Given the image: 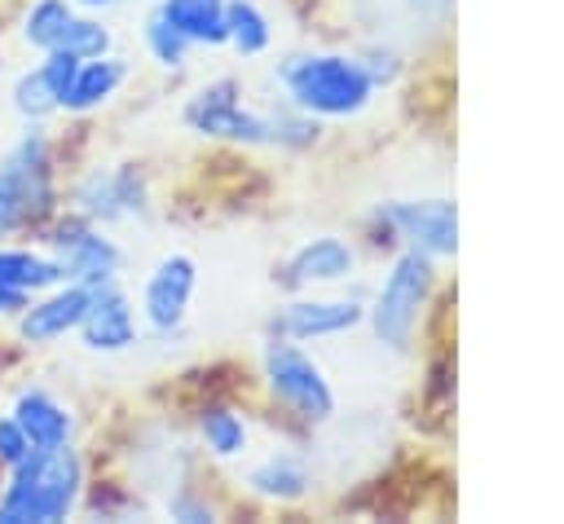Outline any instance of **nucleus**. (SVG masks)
<instances>
[{
	"mask_svg": "<svg viewBox=\"0 0 564 524\" xmlns=\"http://www.w3.org/2000/svg\"><path fill=\"white\" fill-rule=\"evenodd\" d=\"M357 269V247L339 233H317L308 242H300L286 264H282V282L291 291H308V286H335L348 282Z\"/></svg>",
	"mask_w": 564,
	"mask_h": 524,
	"instance_id": "14",
	"label": "nucleus"
},
{
	"mask_svg": "<svg viewBox=\"0 0 564 524\" xmlns=\"http://www.w3.org/2000/svg\"><path fill=\"white\" fill-rule=\"evenodd\" d=\"M361 321H366V304L352 295H344V299H291L273 317V335L317 343V339H339V335L357 330Z\"/></svg>",
	"mask_w": 564,
	"mask_h": 524,
	"instance_id": "13",
	"label": "nucleus"
},
{
	"mask_svg": "<svg viewBox=\"0 0 564 524\" xmlns=\"http://www.w3.org/2000/svg\"><path fill=\"white\" fill-rule=\"evenodd\" d=\"M70 18H75V4L70 0H31L26 13H22V44H31L40 53L57 48Z\"/></svg>",
	"mask_w": 564,
	"mask_h": 524,
	"instance_id": "22",
	"label": "nucleus"
},
{
	"mask_svg": "<svg viewBox=\"0 0 564 524\" xmlns=\"http://www.w3.org/2000/svg\"><path fill=\"white\" fill-rule=\"evenodd\" d=\"M79 343L88 352H128L137 339H141V321H137V304L132 295L119 286V282H106V286H93V299L84 308V321H79Z\"/></svg>",
	"mask_w": 564,
	"mask_h": 524,
	"instance_id": "11",
	"label": "nucleus"
},
{
	"mask_svg": "<svg viewBox=\"0 0 564 524\" xmlns=\"http://www.w3.org/2000/svg\"><path fill=\"white\" fill-rule=\"evenodd\" d=\"M110 44H115V35H110V26H106L101 18H79V13H75V18L66 22L57 48H66V53H75V57H101V53H110Z\"/></svg>",
	"mask_w": 564,
	"mask_h": 524,
	"instance_id": "25",
	"label": "nucleus"
},
{
	"mask_svg": "<svg viewBox=\"0 0 564 524\" xmlns=\"http://www.w3.org/2000/svg\"><path fill=\"white\" fill-rule=\"evenodd\" d=\"M0 480H4V471H0Z\"/></svg>",
	"mask_w": 564,
	"mask_h": 524,
	"instance_id": "31",
	"label": "nucleus"
},
{
	"mask_svg": "<svg viewBox=\"0 0 564 524\" xmlns=\"http://www.w3.org/2000/svg\"><path fill=\"white\" fill-rule=\"evenodd\" d=\"M278 88L286 92V106L313 114V119H357L375 101V79L361 70L357 53H291L273 66Z\"/></svg>",
	"mask_w": 564,
	"mask_h": 524,
	"instance_id": "2",
	"label": "nucleus"
},
{
	"mask_svg": "<svg viewBox=\"0 0 564 524\" xmlns=\"http://www.w3.org/2000/svg\"><path fill=\"white\" fill-rule=\"evenodd\" d=\"M123 79H128V62L123 57H115V53L84 57L75 79H70V88H66V97H62V110L66 114H93L123 88Z\"/></svg>",
	"mask_w": 564,
	"mask_h": 524,
	"instance_id": "17",
	"label": "nucleus"
},
{
	"mask_svg": "<svg viewBox=\"0 0 564 524\" xmlns=\"http://www.w3.org/2000/svg\"><path fill=\"white\" fill-rule=\"evenodd\" d=\"M9 233V198H4V189H0V238Z\"/></svg>",
	"mask_w": 564,
	"mask_h": 524,
	"instance_id": "29",
	"label": "nucleus"
},
{
	"mask_svg": "<svg viewBox=\"0 0 564 524\" xmlns=\"http://www.w3.org/2000/svg\"><path fill=\"white\" fill-rule=\"evenodd\" d=\"M154 13L181 31L194 48H220L225 44V0H159Z\"/></svg>",
	"mask_w": 564,
	"mask_h": 524,
	"instance_id": "18",
	"label": "nucleus"
},
{
	"mask_svg": "<svg viewBox=\"0 0 564 524\" xmlns=\"http://www.w3.org/2000/svg\"><path fill=\"white\" fill-rule=\"evenodd\" d=\"M48 251L62 264L66 282L106 286V282H119L123 273V247L110 233H101V225L84 220L79 211L48 229Z\"/></svg>",
	"mask_w": 564,
	"mask_h": 524,
	"instance_id": "7",
	"label": "nucleus"
},
{
	"mask_svg": "<svg viewBox=\"0 0 564 524\" xmlns=\"http://www.w3.org/2000/svg\"><path fill=\"white\" fill-rule=\"evenodd\" d=\"M225 44L238 57H264L273 48V22L256 0H225Z\"/></svg>",
	"mask_w": 564,
	"mask_h": 524,
	"instance_id": "21",
	"label": "nucleus"
},
{
	"mask_svg": "<svg viewBox=\"0 0 564 524\" xmlns=\"http://www.w3.org/2000/svg\"><path fill=\"white\" fill-rule=\"evenodd\" d=\"M167 515L172 520H189V524H203V520H216V506L207 498H194V493H176L167 502Z\"/></svg>",
	"mask_w": 564,
	"mask_h": 524,
	"instance_id": "27",
	"label": "nucleus"
},
{
	"mask_svg": "<svg viewBox=\"0 0 564 524\" xmlns=\"http://www.w3.org/2000/svg\"><path fill=\"white\" fill-rule=\"evenodd\" d=\"M88 489L75 445L31 449L0 480V524H53L79 511Z\"/></svg>",
	"mask_w": 564,
	"mask_h": 524,
	"instance_id": "1",
	"label": "nucleus"
},
{
	"mask_svg": "<svg viewBox=\"0 0 564 524\" xmlns=\"http://www.w3.org/2000/svg\"><path fill=\"white\" fill-rule=\"evenodd\" d=\"M194 291H198V260L185 251H167L141 282V321L159 335L181 330L189 317Z\"/></svg>",
	"mask_w": 564,
	"mask_h": 524,
	"instance_id": "9",
	"label": "nucleus"
},
{
	"mask_svg": "<svg viewBox=\"0 0 564 524\" xmlns=\"http://www.w3.org/2000/svg\"><path fill=\"white\" fill-rule=\"evenodd\" d=\"M198 440L212 458L220 462H234L251 449V432H247V418L229 405H203L198 410Z\"/></svg>",
	"mask_w": 564,
	"mask_h": 524,
	"instance_id": "20",
	"label": "nucleus"
},
{
	"mask_svg": "<svg viewBox=\"0 0 564 524\" xmlns=\"http://www.w3.org/2000/svg\"><path fill=\"white\" fill-rule=\"evenodd\" d=\"M445 4H449V0H445Z\"/></svg>",
	"mask_w": 564,
	"mask_h": 524,
	"instance_id": "32",
	"label": "nucleus"
},
{
	"mask_svg": "<svg viewBox=\"0 0 564 524\" xmlns=\"http://www.w3.org/2000/svg\"><path fill=\"white\" fill-rule=\"evenodd\" d=\"M145 176L132 163L119 167H93L88 176H79L75 185V211L93 225H119V220H137L150 203H145Z\"/></svg>",
	"mask_w": 564,
	"mask_h": 524,
	"instance_id": "10",
	"label": "nucleus"
},
{
	"mask_svg": "<svg viewBox=\"0 0 564 524\" xmlns=\"http://www.w3.org/2000/svg\"><path fill=\"white\" fill-rule=\"evenodd\" d=\"M141 40H145V53L163 66V70H185L189 66V53H194V44L181 35V31H172L154 9L145 13V26H141Z\"/></svg>",
	"mask_w": 564,
	"mask_h": 524,
	"instance_id": "24",
	"label": "nucleus"
},
{
	"mask_svg": "<svg viewBox=\"0 0 564 524\" xmlns=\"http://www.w3.org/2000/svg\"><path fill=\"white\" fill-rule=\"evenodd\" d=\"M242 484L264 502H300L313 489V467L300 449H273L242 471Z\"/></svg>",
	"mask_w": 564,
	"mask_h": 524,
	"instance_id": "16",
	"label": "nucleus"
},
{
	"mask_svg": "<svg viewBox=\"0 0 564 524\" xmlns=\"http://www.w3.org/2000/svg\"><path fill=\"white\" fill-rule=\"evenodd\" d=\"M375 220L392 233V242L432 260H449L458 251V207L449 198H392L375 211Z\"/></svg>",
	"mask_w": 564,
	"mask_h": 524,
	"instance_id": "8",
	"label": "nucleus"
},
{
	"mask_svg": "<svg viewBox=\"0 0 564 524\" xmlns=\"http://www.w3.org/2000/svg\"><path fill=\"white\" fill-rule=\"evenodd\" d=\"M9 101H13V110H18L26 123H44V119H53V114L62 110V101H57V92L48 88V79H44L40 66H31V70H22V75L13 79Z\"/></svg>",
	"mask_w": 564,
	"mask_h": 524,
	"instance_id": "23",
	"label": "nucleus"
},
{
	"mask_svg": "<svg viewBox=\"0 0 564 524\" xmlns=\"http://www.w3.org/2000/svg\"><path fill=\"white\" fill-rule=\"evenodd\" d=\"M432 291H436V260L414 251V247L397 251V260L388 264L383 282L375 286V299L366 308V321H370L375 339L392 352H410L414 335H419V321L432 304Z\"/></svg>",
	"mask_w": 564,
	"mask_h": 524,
	"instance_id": "3",
	"label": "nucleus"
},
{
	"mask_svg": "<svg viewBox=\"0 0 564 524\" xmlns=\"http://www.w3.org/2000/svg\"><path fill=\"white\" fill-rule=\"evenodd\" d=\"M26 299H31V295H22V291H13V286L0 282V317H18V313L26 308Z\"/></svg>",
	"mask_w": 564,
	"mask_h": 524,
	"instance_id": "28",
	"label": "nucleus"
},
{
	"mask_svg": "<svg viewBox=\"0 0 564 524\" xmlns=\"http://www.w3.org/2000/svg\"><path fill=\"white\" fill-rule=\"evenodd\" d=\"M70 4H79V9H110V4H119V0H70Z\"/></svg>",
	"mask_w": 564,
	"mask_h": 524,
	"instance_id": "30",
	"label": "nucleus"
},
{
	"mask_svg": "<svg viewBox=\"0 0 564 524\" xmlns=\"http://www.w3.org/2000/svg\"><path fill=\"white\" fill-rule=\"evenodd\" d=\"M260 374H264L269 396L291 418H300L308 427H322V423L335 418V410H339L335 383L326 379L322 361H313V352L300 339H286V335L264 339V348H260Z\"/></svg>",
	"mask_w": 564,
	"mask_h": 524,
	"instance_id": "5",
	"label": "nucleus"
},
{
	"mask_svg": "<svg viewBox=\"0 0 564 524\" xmlns=\"http://www.w3.org/2000/svg\"><path fill=\"white\" fill-rule=\"evenodd\" d=\"M88 299H93V286H84V282H57V286L31 295L26 308L13 317L18 321V335L26 343H57V339H66V335L79 330Z\"/></svg>",
	"mask_w": 564,
	"mask_h": 524,
	"instance_id": "12",
	"label": "nucleus"
},
{
	"mask_svg": "<svg viewBox=\"0 0 564 524\" xmlns=\"http://www.w3.org/2000/svg\"><path fill=\"white\" fill-rule=\"evenodd\" d=\"M0 282L22 291V295H40L62 277V264L53 260V251H31V247H9L0 242Z\"/></svg>",
	"mask_w": 564,
	"mask_h": 524,
	"instance_id": "19",
	"label": "nucleus"
},
{
	"mask_svg": "<svg viewBox=\"0 0 564 524\" xmlns=\"http://www.w3.org/2000/svg\"><path fill=\"white\" fill-rule=\"evenodd\" d=\"M0 189L9 198V233L40 229L44 220L57 216V167H53V141L44 123H26V132L4 150Z\"/></svg>",
	"mask_w": 564,
	"mask_h": 524,
	"instance_id": "4",
	"label": "nucleus"
},
{
	"mask_svg": "<svg viewBox=\"0 0 564 524\" xmlns=\"http://www.w3.org/2000/svg\"><path fill=\"white\" fill-rule=\"evenodd\" d=\"M26 454H31L26 432L18 427V418H13V414H0V471H9L13 462H22Z\"/></svg>",
	"mask_w": 564,
	"mask_h": 524,
	"instance_id": "26",
	"label": "nucleus"
},
{
	"mask_svg": "<svg viewBox=\"0 0 564 524\" xmlns=\"http://www.w3.org/2000/svg\"><path fill=\"white\" fill-rule=\"evenodd\" d=\"M9 414L26 432L31 449H53V445H70L75 440V414L48 387H22L13 396V410Z\"/></svg>",
	"mask_w": 564,
	"mask_h": 524,
	"instance_id": "15",
	"label": "nucleus"
},
{
	"mask_svg": "<svg viewBox=\"0 0 564 524\" xmlns=\"http://www.w3.org/2000/svg\"><path fill=\"white\" fill-rule=\"evenodd\" d=\"M185 128L234 145H273V114L242 101L238 79H212L185 101Z\"/></svg>",
	"mask_w": 564,
	"mask_h": 524,
	"instance_id": "6",
	"label": "nucleus"
}]
</instances>
